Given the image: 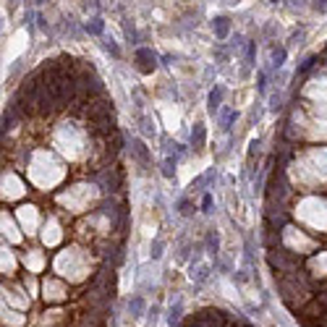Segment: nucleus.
<instances>
[{
	"label": "nucleus",
	"instance_id": "nucleus-10",
	"mask_svg": "<svg viewBox=\"0 0 327 327\" xmlns=\"http://www.w3.org/2000/svg\"><path fill=\"white\" fill-rule=\"evenodd\" d=\"M162 176H165V178H173V176H176V157H168V160L162 162Z\"/></svg>",
	"mask_w": 327,
	"mask_h": 327
},
{
	"label": "nucleus",
	"instance_id": "nucleus-9",
	"mask_svg": "<svg viewBox=\"0 0 327 327\" xmlns=\"http://www.w3.org/2000/svg\"><path fill=\"white\" fill-rule=\"evenodd\" d=\"M84 29L89 32V34H97V37H100V34H102V29H105V24H102V18H92Z\"/></svg>",
	"mask_w": 327,
	"mask_h": 327
},
{
	"label": "nucleus",
	"instance_id": "nucleus-5",
	"mask_svg": "<svg viewBox=\"0 0 327 327\" xmlns=\"http://www.w3.org/2000/svg\"><path fill=\"white\" fill-rule=\"evenodd\" d=\"M144 309H147V303H144L142 296H134V298L128 301V312H131V317H142Z\"/></svg>",
	"mask_w": 327,
	"mask_h": 327
},
{
	"label": "nucleus",
	"instance_id": "nucleus-11",
	"mask_svg": "<svg viewBox=\"0 0 327 327\" xmlns=\"http://www.w3.org/2000/svg\"><path fill=\"white\" fill-rule=\"evenodd\" d=\"M102 48H105L107 53H110L113 58H121V50H118V45H115L113 39H107V37H105V39H102Z\"/></svg>",
	"mask_w": 327,
	"mask_h": 327
},
{
	"label": "nucleus",
	"instance_id": "nucleus-3",
	"mask_svg": "<svg viewBox=\"0 0 327 327\" xmlns=\"http://www.w3.org/2000/svg\"><path fill=\"white\" fill-rule=\"evenodd\" d=\"M212 29H215V37H217V39H225V37H228V32H230L228 18H225V16H217V18L212 21Z\"/></svg>",
	"mask_w": 327,
	"mask_h": 327
},
{
	"label": "nucleus",
	"instance_id": "nucleus-14",
	"mask_svg": "<svg viewBox=\"0 0 327 327\" xmlns=\"http://www.w3.org/2000/svg\"><path fill=\"white\" fill-rule=\"evenodd\" d=\"M233 121H236V110H225V115H223V128L228 131V128L233 126Z\"/></svg>",
	"mask_w": 327,
	"mask_h": 327
},
{
	"label": "nucleus",
	"instance_id": "nucleus-4",
	"mask_svg": "<svg viewBox=\"0 0 327 327\" xmlns=\"http://www.w3.org/2000/svg\"><path fill=\"white\" fill-rule=\"evenodd\" d=\"M223 95H225V92H223V86H220V84H217L215 89L209 92V100H207V102H209V113H212V115H215L217 110H220V102H223Z\"/></svg>",
	"mask_w": 327,
	"mask_h": 327
},
{
	"label": "nucleus",
	"instance_id": "nucleus-15",
	"mask_svg": "<svg viewBox=\"0 0 327 327\" xmlns=\"http://www.w3.org/2000/svg\"><path fill=\"white\" fill-rule=\"evenodd\" d=\"M152 256H155V259L162 256V241H155V244H152Z\"/></svg>",
	"mask_w": 327,
	"mask_h": 327
},
{
	"label": "nucleus",
	"instance_id": "nucleus-20",
	"mask_svg": "<svg viewBox=\"0 0 327 327\" xmlns=\"http://www.w3.org/2000/svg\"><path fill=\"white\" fill-rule=\"evenodd\" d=\"M37 3H45V0H37Z\"/></svg>",
	"mask_w": 327,
	"mask_h": 327
},
{
	"label": "nucleus",
	"instance_id": "nucleus-6",
	"mask_svg": "<svg viewBox=\"0 0 327 327\" xmlns=\"http://www.w3.org/2000/svg\"><path fill=\"white\" fill-rule=\"evenodd\" d=\"M204 136H207V134H204V126H202V123H196V126H194V131H191V144H194L196 149L204 147Z\"/></svg>",
	"mask_w": 327,
	"mask_h": 327
},
{
	"label": "nucleus",
	"instance_id": "nucleus-12",
	"mask_svg": "<svg viewBox=\"0 0 327 327\" xmlns=\"http://www.w3.org/2000/svg\"><path fill=\"white\" fill-rule=\"evenodd\" d=\"M207 277H209V267L207 265H202L196 272H191V280H196V283H204Z\"/></svg>",
	"mask_w": 327,
	"mask_h": 327
},
{
	"label": "nucleus",
	"instance_id": "nucleus-16",
	"mask_svg": "<svg viewBox=\"0 0 327 327\" xmlns=\"http://www.w3.org/2000/svg\"><path fill=\"white\" fill-rule=\"evenodd\" d=\"M157 312H160L157 307H152V312H149V317H147V327H152V324L157 322Z\"/></svg>",
	"mask_w": 327,
	"mask_h": 327
},
{
	"label": "nucleus",
	"instance_id": "nucleus-19",
	"mask_svg": "<svg viewBox=\"0 0 327 327\" xmlns=\"http://www.w3.org/2000/svg\"><path fill=\"white\" fill-rule=\"evenodd\" d=\"M202 207L209 212V207H212V196H209V194H204V199H202Z\"/></svg>",
	"mask_w": 327,
	"mask_h": 327
},
{
	"label": "nucleus",
	"instance_id": "nucleus-8",
	"mask_svg": "<svg viewBox=\"0 0 327 327\" xmlns=\"http://www.w3.org/2000/svg\"><path fill=\"white\" fill-rule=\"evenodd\" d=\"M286 58H288V50L286 48H275L272 50V65H275V68H280V65L286 63Z\"/></svg>",
	"mask_w": 327,
	"mask_h": 327
},
{
	"label": "nucleus",
	"instance_id": "nucleus-13",
	"mask_svg": "<svg viewBox=\"0 0 327 327\" xmlns=\"http://www.w3.org/2000/svg\"><path fill=\"white\" fill-rule=\"evenodd\" d=\"M178 209H181V215H186V217L194 215V204H191L189 199H181V202H178Z\"/></svg>",
	"mask_w": 327,
	"mask_h": 327
},
{
	"label": "nucleus",
	"instance_id": "nucleus-18",
	"mask_svg": "<svg viewBox=\"0 0 327 327\" xmlns=\"http://www.w3.org/2000/svg\"><path fill=\"white\" fill-rule=\"evenodd\" d=\"M314 63H317V58L312 55V58H307V60H303V65H301V68H298V71H301V74H303V71H309V68H312V65H314Z\"/></svg>",
	"mask_w": 327,
	"mask_h": 327
},
{
	"label": "nucleus",
	"instance_id": "nucleus-17",
	"mask_svg": "<svg viewBox=\"0 0 327 327\" xmlns=\"http://www.w3.org/2000/svg\"><path fill=\"white\" fill-rule=\"evenodd\" d=\"M256 86H259V95L267 92V76H265V74H259V84H256Z\"/></svg>",
	"mask_w": 327,
	"mask_h": 327
},
{
	"label": "nucleus",
	"instance_id": "nucleus-7",
	"mask_svg": "<svg viewBox=\"0 0 327 327\" xmlns=\"http://www.w3.org/2000/svg\"><path fill=\"white\" fill-rule=\"evenodd\" d=\"M181 312H183L181 301H176V303H173V307H170V314H168V324H170V327H176V324H178V319H181Z\"/></svg>",
	"mask_w": 327,
	"mask_h": 327
},
{
	"label": "nucleus",
	"instance_id": "nucleus-2",
	"mask_svg": "<svg viewBox=\"0 0 327 327\" xmlns=\"http://www.w3.org/2000/svg\"><path fill=\"white\" fill-rule=\"evenodd\" d=\"M131 152H134V155H136V160H139L144 168H149L152 157H149V149L144 147V142H142V139H134V142H131Z\"/></svg>",
	"mask_w": 327,
	"mask_h": 327
},
{
	"label": "nucleus",
	"instance_id": "nucleus-1",
	"mask_svg": "<svg viewBox=\"0 0 327 327\" xmlns=\"http://www.w3.org/2000/svg\"><path fill=\"white\" fill-rule=\"evenodd\" d=\"M157 58L155 55H152V50H147V48H139L136 50V68L142 71V74H152V71H155V63Z\"/></svg>",
	"mask_w": 327,
	"mask_h": 327
}]
</instances>
